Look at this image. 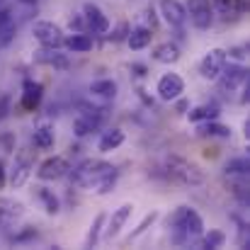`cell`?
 Returning <instances> with one entry per match:
<instances>
[{
	"mask_svg": "<svg viewBox=\"0 0 250 250\" xmlns=\"http://www.w3.org/2000/svg\"><path fill=\"white\" fill-rule=\"evenodd\" d=\"M187 117H189V122H194V124L209 122V119H219V107H216V104H199V107H194Z\"/></svg>",
	"mask_w": 250,
	"mask_h": 250,
	"instance_id": "26",
	"label": "cell"
},
{
	"mask_svg": "<svg viewBox=\"0 0 250 250\" xmlns=\"http://www.w3.org/2000/svg\"><path fill=\"white\" fill-rule=\"evenodd\" d=\"M153 59H156L158 63H166V66H170V63H177V61H180V49H177L175 44L166 42V44L156 46V51H153Z\"/></svg>",
	"mask_w": 250,
	"mask_h": 250,
	"instance_id": "24",
	"label": "cell"
},
{
	"mask_svg": "<svg viewBox=\"0 0 250 250\" xmlns=\"http://www.w3.org/2000/svg\"><path fill=\"white\" fill-rule=\"evenodd\" d=\"M112 172H117V167L112 166V163H107V161H97V158H87V161H83L78 167L68 170L71 182H73L78 189H90V192H92L107 175H112Z\"/></svg>",
	"mask_w": 250,
	"mask_h": 250,
	"instance_id": "1",
	"label": "cell"
},
{
	"mask_svg": "<svg viewBox=\"0 0 250 250\" xmlns=\"http://www.w3.org/2000/svg\"><path fill=\"white\" fill-rule=\"evenodd\" d=\"M32 34H34V39L44 46V49H59V46H63V29L56 24V22H51V20H39V22H34L32 24Z\"/></svg>",
	"mask_w": 250,
	"mask_h": 250,
	"instance_id": "4",
	"label": "cell"
},
{
	"mask_svg": "<svg viewBox=\"0 0 250 250\" xmlns=\"http://www.w3.org/2000/svg\"><path fill=\"white\" fill-rule=\"evenodd\" d=\"M22 2H34V0H22Z\"/></svg>",
	"mask_w": 250,
	"mask_h": 250,
	"instance_id": "37",
	"label": "cell"
},
{
	"mask_svg": "<svg viewBox=\"0 0 250 250\" xmlns=\"http://www.w3.org/2000/svg\"><path fill=\"white\" fill-rule=\"evenodd\" d=\"M158 10H161L163 22H166L167 27H175V29L185 27L187 12H185V5H182L180 0H161V2H158Z\"/></svg>",
	"mask_w": 250,
	"mask_h": 250,
	"instance_id": "13",
	"label": "cell"
},
{
	"mask_svg": "<svg viewBox=\"0 0 250 250\" xmlns=\"http://www.w3.org/2000/svg\"><path fill=\"white\" fill-rule=\"evenodd\" d=\"M63 46H66L71 54H87V51L95 46V42H92V37H90L87 32H73V34L63 37Z\"/></svg>",
	"mask_w": 250,
	"mask_h": 250,
	"instance_id": "17",
	"label": "cell"
},
{
	"mask_svg": "<svg viewBox=\"0 0 250 250\" xmlns=\"http://www.w3.org/2000/svg\"><path fill=\"white\" fill-rule=\"evenodd\" d=\"M22 104L24 107H34L39 100H42V92H44V87H42V83H34V81H24V85H22Z\"/></svg>",
	"mask_w": 250,
	"mask_h": 250,
	"instance_id": "25",
	"label": "cell"
},
{
	"mask_svg": "<svg viewBox=\"0 0 250 250\" xmlns=\"http://www.w3.org/2000/svg\"><path fill=\"white\" fill-rule=\"evenodd\" d=\"M151 39H153L151 27H134V29H129V34H126V44H129L131 51H141V49L151 46Z\"/></svg>",
	"mask_w": 250,
	"mask_h": 250,
	"instance_id": "18",
	"label": "cell"
},
{
	"mask_svg": "<svg viewBox=\"0 0 250 250\" xmlns=\"http://www.w3.org/2000/svg\"><path fill=\"white\" fill-rule=\"evenodd\" d=\"M167 229H172L177 233V243L180 241H189V238H202L204 233V221L202 216L192 209V207H177L170 216H167Z\"/></svg>",
	"mask_w": 250,
	"mask_h": 250,
	"instance_id": "2",
	"label": "cell"
},
{
	"mask_svg": "<svg viewBox=\"0 0 250 250\" xmlns=\"http://www.w3.org/2000/svg\"><path fill=\"white\" fill-rule=\"evenodd\" d=\"M175 102H177V109H180V112H185V109H187V102H185V100H180V97H177Z\"/></svg>",
	"mask_w": 250,
	"mask_h": 250,
	"instance_id": "35",
	"label": "cell"
},
{
	"mask_svg": "<svg viewBox=\"0 0 250 250\" xmlns=\"http://www.w3.org/2000/svg\"><path fill=\"white\" fill-rule=\"evenodd\" d=\"M24 204L15 197H0V229H10L15 226L22 216H24Z\"/></svg>",
	"mask_w": 250,
	"mask_h": 250,
	"instance_id": "12",
	"label": "cell"
},
{
	"mask_svg": "<svg viewBox=\"0 0 250 250\" xmlns=\"http://www.w3.org/2000/svg\"><path fill=\"white\" fill-rule=\"evenodd\" d=\"M32 141L39 151H51L54 144H56V131H54V124L51 122H42L34 131H32Z\"/></svg>",
	"mask_w": 250,
	"mask_h": 250,
	"instance_id": "16",
	"label": "cell"
},
{
	"mask_svg": "<svg viewBox=\"0 0 250 250\" xmlns=\"http://www.w3.org/2000/svg\"><path fill=\"white\" fill-rule=\"evenodd\" d=\"M7 20H10V17H7V12H5V10H0V27H5V24H7Z\"/></svg>",
	"mask_w": 250,
	"mask_h": 250,
	"instance_id": "33",
	"label": "cell"
},
{
	"mask_svg": "<svg viewBox=\"0 0 250 250\" xmlns=\"http://www.w3.org/2000/svg\"><path fill=\"white\" fill-rule=\"evenodd\" d=\"M204 248H224L226 243V233L224 231H216V229H209V233L204 231Z\"/></svg>",
	"mask_w": 250,
	"mask_h": 250,
	"instance_id": "29",
	"label": "cell"
},
{
	"mask_svg": "<svg viewBox=\"0 0 250 250\" xmlns=\"http://www.w3.org/2000/svg\"><path fill=\"white\" fill-rule=\"evenodd\" d=\"M5 175H7V170H5V163L0 161V187L5 185Z\"/></svg>",
	"mask_w": 250,
	"mask_h": 250,
	"instance_id": "32",
	"label": "cell"
},
{
	"mask_svg": "<svg viewBox=\"0 0 250 250\" xmlns=\"http://www.w3.org/2000/svg\"><path fill=\"white\" fill-rule=\"evenodd\" d=\"M226 63H229L226 49L214 46V49H209V51L204 54V59L199 61V76H202L204 81H216V78L221 76V71H224Z\"/></svg>",
	"mask_w": 250,
	"mask_h": 250,
	"instance_id": "8",
	"label": "cell"
},
{
	"mask_svg": "<svg viewBox=\"0 0 250 250\" xmlns=\"http://www.w3.org/2000/svg\"><path fill=\"white\" fill-rule=\"evenodd\" d=\"M246 51H248V46H231V49H226V59H233L236 63H243Z\"/></svg>",
	"mask_w": 250,
	"mask_h": 250,
	"instance_id": "30",
	"label": "cell"
},
{
	"mask_svg": "<svg viewBox=\"0 0 250 250\" xmlns=\"http://www.w3.org/2000/svg\"><path fill=\"white\" fill-rule=\"evenodd\" d=\"M158 219H161V211H151V214H146V216L141 219V224H139V226H136V229H134L129 236H126V243H134V241H139V238H141V236H144V233H146V231H148V229H151V226L158 221Z\"/></svg>",
	"mask_w": 250,
	"mask_h": 250,
	"instance_id": "27",
	"label": "cell"
},
{
	"mask_svg": "<svg viewBox=\"0 0 250 250\" xmlns=\"http://www.w3.org/2000/svg\"><path fill=\"white\" fill-rule=\"evenodd\" d=\"M156 92H158V97L163 100V102H175L177 97H182V92H185V81H182V76L180 73H166V76H161L158 78V85H156Z\"/></svg>",
	"mask_w": 250,
	"mask_h": 250,
	"instance_id": "10",
	"label": "cell"
},
{
	"mask_svg": "<svg viewBox=\"0 0 250 250\" xmlns=\"http://www.w3.org/2000/svg\"><path fill=\"white\" fill-rule=\"evenodd\" d=\"M104 221H107V214H104V211H100V214L92 219L90 231H87V238H85V246H87V248H97V246H100L102 231H104Z\"/></svg>",
	"mask_w": 250,
	"mask_h": 250,
	"instance_id": "23",
	"label": "cell"
},
{
	"mask_svg": "<svg viewBox=\"0 0 250 250\" xmlns=\"http://www.w3.org/2000/svg\"><path fill=\"white\" fill-rule=\"evenodd\" d=\"M34 194H37V199L42 202V207H44V211H46L49 216H56V214L61 211V199L54 194V189L39 185V187H34Z\"/></svg>",
	"mask_w": 250,
	"mask_h": 250,
	"instance_id": "20",
	"label": "cell"
},
{
	"mask_svg": "<svg viewBox=\"0 0 250 250\" xmlns=\"http://www.w3.org/2000/svg\"><path fill=\"white\" fill-rule=\"evenodd\" d=\"M83 22L87 24V29L92 32V34H107L109 32V20H107V15L97 7V5H92V2H87L83 7Z\"/></svg>",
	"mask_w": 250,
	"mask_h": 250,
	"instance_id": "14",
	"label": "cell"
},
{
	"mask_svg": "<svg viewBox=\"0 0 250 250\" xmlns=\"http://www.w3.org/2000/svg\"><path fill=\"white\" fill-rule=\"evenodd\" d=\"M216 2H219V5H221V7H226V2H229V5H231V0H216Z\"/></svg>",
	"mask_w": 250,
	"mask_h": 250,
	"instance_id": "36",
	"label": "cell"
},
{
	"mask_svg": "<svg viewBox=\"0 0 250 250\" xmlns=\"http://www.w3.org/2000/svg\"><path fill=\"white\" fill-rule=\"evenodd\" d=\"M10 104H12V97L10 95H0V119H5L10 114Z\"/></svg>",
	"mask_w": 250,
	"mask_h": 250,
	"instance_id": "31",
	"label": "cell"
},
{
	"mask_svg": "<svg viewBox=\"0 0 250 250\" xmlns=\"http://www.w3.org/2000/svg\"><path fill=\"white\" fill-rule=\"evenodd\" d=\"M124 139H126V134L122 131V129H107L102 136H100V141H97V151L100 153H109V151H117L122 144H124Z\"/></svg>",
	"mask_w": 250,
	"mask_h": 250,
	"instance_id": "19",
	"label": "cell"
},
{
	"mask_svg": "<svg viewBox=\"0 0 250 250\" xmlns=\"http://www.w3.org/2000/svg\"><path fill=\"white\" fill-rule=\"evenodd\" d=\"M243 136L250 139V119H246V124H243Z\"/></svg>",
	"mask_w": 250,
	"mask_h": 250,
	"instance_id": "34",
	"label": "cell"
},
{
	"mask_svg": "<svg viewBox=\"0 0 250 250\" xmlns=\"http://www.w3.org/2000/svg\"><path fill=\"white\" fill-rule=\"evenodd\" d=\"M100 122H102V114H100L97 109L81 112V114L73 119V134H76L78 139H85V136H90L92 131L100 129Z\"/></svg>",
	"mask_w": 250,
	"mask_h": 250,
	"instance_id": "15",
	"label": "cell"
},
{
	"mask_svg": "<svg viewBox=\"0 0 250 250\" xmlns=\"http://www.w3.org/2000/svg\"><path fill=\"white\" fill-rule=\"evenodd\" d=\"M131 214H134V204H131V202H124L122 207H117V209L112 211V216H107V221H104L102 238H104V241H114V238L122 233V229L129 224Z\"/></svg>",
	"mask_w": 250,
	"mask_h": 250,
	"instance_id": "9",
	"label": "cell"
},
{
	"mask_svg": "<svg viewBox=\"0 0 250 250\" xmlns=\"http://www.w3.org/2000/svg\"><path fill=\"white\" fill-rule=\"evenodd\" d=\"M219 81V90L224 95H236L243 85L248 83V68L243 63H231V66H224L221 76L216 78Z\"/></svg>",
	"mask_w": 250,
	"mask_h": 250,
	"instance_id": "6",
	"label": "cell"
},
{
	"mask_svg": "<svg viewBox=\"0 0 250 250\" xmlns=\"http://www.w3.org/2000/svg\"><path fill=\"white\" fill-rule=\"evenodd\" d=\"M197 131H199V136H209V139H214V136H219V139H229V136L233 134L229 124H221V122H216V119L202 122Z\"/></svg>",
	"mask_w": 250,
	"mask_h": 250,
	"instance_id": "22",
	"label": "cell"
},
{
	"mask_svg": "<svg viewBox=\"0 0 250 250\" xmlns=\"http://www.w3.org/2000/svg\"><path fill=\"white\" fill-rule=\"evenodd\" d=\"M166 172L180 185L185 187H199L204 182V172L199 170V166L189 163L187 158H180V156H170L166 161Z\"/></svg>",
	"mask_w": 250,
	"mask_h": 250,
	"instance_id": "3",
	"label": "cell"
},
{
	"mask_svg": "<svg viewBox=\"0 0 250 250\" xmlns=\"http://www.w3.org/2000/svg\"><path fill=\"white\" fill-rule=\"evenodd\" d=\"M32 170H34V158H32V151H20V153L15 156V163H12V167L7 170V182H10L15 189H20V187H24V185L29 182Z\"/></svg>",
	"mask_w": 250,
	"mask_h": 250,
	"instance_id": "7",
	"label": "cell"
},
{
	"mask_svg": "<svg viewBox=\"0 0 250 250\" xmlns=\"http://www.w3.org/2000/svg\"><path fill=\"white\" fill-rule=\"evenodd\" d=\"M119 92V85L114 83L112 78H102V81H92L90 83V95L92 97H100V100H114Z\"/></svg>",
	"mask_w": 250,
	"mask_h": 250,
	"instance_id": "21",
	"label": "cell"
},
{
	"mask_svg": "<svg viewBox=\"0 0 250 250\" xmlns=\"http://www.w3.org/2000/svg\"><path fill=\"white\" fill-rule=\"evenodd\" d=\"M185 12H187L189 22L194 24V29L204 32L214 24V0H187Z\"/></svg>",
	"mask_w": 250,
	"mask_h": 250,
	"instance_id": "5",
	"label": "cell"
},
{
	"mask_svg": "<svg viewBox=\"0 0 250 250\" xmlns=\"http://www.w3.org/2000/svg\"><path fill=\"white\" fill-rule=\"evenodd\" d=\"M68 170H71V163H68L66 158H61V156H51V158H46V161L39 166L37 177L44 180V182H56V180L66 177Z\"/></svg>",
	"mask_w": 250,
	"mask_h": 250,
	"instance_id": "11",
	"label": "cell"
},
{
	"mask_svg": "<svg viewBox=\"0 0 250 250\" xmlns=\"http://www.w3.org/2000/svg\"><path fill=\"white\" fill-rule=\"evenodd\" d=\"M248 170H250V161L246 158V156H241V158H231V161L226 163V167H224L226 175H248Z\"/></svg>",
	"mask_w": 250,
	"mask_h": 250,
	"instance_id": "28",
	"label": "cell"
}]
</instances>
